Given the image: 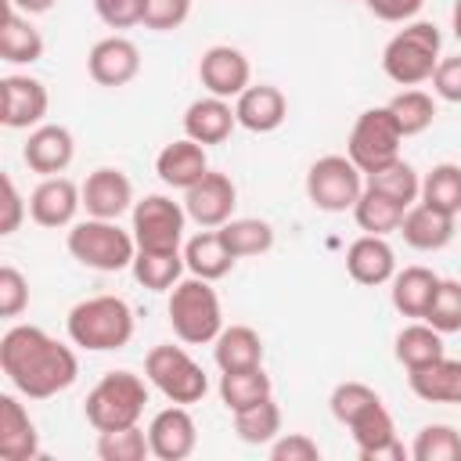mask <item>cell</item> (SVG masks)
<instances>
[{"instance_id": "1", "label": "cell", "mask_w": 461, "mask_h": 461, "mask_svg": "<svg viewBox=\"0 0 461 461\" xmlns=\"http://www.w3.org/2000/svg\"><path fill=\"white\" fill-rule=\"evenodd\" d=\"M0 371L25 400H50L79 378V357L36 324H14L0 339Z\"/></svg>"}, {"instance_id": "2", "label": "cell", "mask_w": 461, "mask_h": 461, "mask_svg": "<svg viewBox=\"0 0 461 461\" xmlns=\"http://www.w3.org/2000/svg\"><path fill=\"white\" fill-rule=\"evenodd\" d=\"M133 310L122 295H90L79 299L68 317H65V331L68 342L86 349V353H112L130 346L133 339Z\"/></svg>"}, {"instance_id": "3", "label": "cell", "mask_w": 461, "mask_h": 461, "mask_svg": "<svg viewBox=\"0 0 461 461\" xmlns=\"http://www.w3.org/2000/svg\"><path fill=\"white\" fill-rule=\"evenodd\" d=\"M169 324H173V335L184 342V346H205V342H216V335L223 331V306H220V295L212 288V281L205 277H180L173 288H169Z\"/></svg>"}, {"instance_id": "4", "label": "cell", "mask_w": 461, "mask_h": 461, "mask_svg": "<svg viewBox=\"0 0 461 461\" xmlns=\"http://www.w3.org/2000/svg\"><path fill=\"white\" fill-rule=\"evenodd\" d=\"M148 407V382L133 371H104L83 400V414L97 432L140 425Z\"/></svg>"}, {"instance_id": "5", "label": "cell", "mask_w": 461, "mask_h": 461, "mask_svg": "<svg viewBox=\"0 0 461 461\" xmlns=\"http://www.w3.org/2000/svg\"><path fill=\"white\" fill-rule=\"evenodd\" d=\"M439 47L443 36L432 22H407L382 50V72L396 83V86H418L425 79H432L436 65H439Z\"/></svg>"}, {"instance_id": "6", "label": "cell", "mask_w": 461, "mask_h": 461, "mask_svg": "<svg viewBox=\"0 0 461 461\" xmlns=\"http://www.w3.org/2000/svg\"><path fill=\"white\" fill-rule=\"evenodd\" d=\"M68 256L90 270H101V274H119L133 263L137 256V241H133V230H122L119 220H97V216H86L79 223L68 227Z\"/></svg>"}, {"instance_id": "7", "label": "cell", "mask_w": 461, "mask_h": 461, "mask_svg": "<svg viewBox=\"0 0 461 461\" xmlns=\"http://www.w3.org/2000/svg\"><path fill=\"white\" fill-rule=\"evenodd\" d=\"M144 378L169 400V403H198L209 393V378L202 371V364L173 342H158L148 349L144 357Z\"/></svg>"}, {"instance_id": "8", "label": "cell", "mask_w": 461, "mask_h": 461, "mask_svg": "<svg viewBox=\"0 0 461 461\" xmlns=\"http://www.w3.org/2000/svg\"><path fill=\"white\" fill-rule=\"evenodd\" d=\"M364 194V173L349 155H321L306 169V198L321 212H346Z\"/></svg>"}, {"instance_id": "9", "label": "cell", "mask_w": 461, "mask_h": 461, "mask_svg": "<svg viewBox=\"0 0 461 461\" xmlns=\"http://www.w3.org/2000/svg\"><path fill=\"white\" fill-rule=\"evenodd\" d=\"M400 144H403V133H400L393 112L382 104V108H367L357 115V122L349 130L346 155L360 166V173H375L400 158Z\"/></svg>"}, {"instance_id": "10", "label": "cell", "mask_w": 461, "mask_h": 461, "mask_svg": "<svg viewBox=\"0 0 461 461\" xmlns=\"http://www.w3.org/2000/svg\"><path fill=\"white\" fill-rule=\"evenodd\" d=\"M184 227H187V209L169 194H144L130 209V230L137 249L176 252L184 245Z\"/></svg>"}, {"instance_id": "11", "label": "cell", "mask_w": 461, "mask_h": 461, "mask_svg": "<svg viewBox=\"0 0 461 461\" xmlns=\"http://www.w3.org/2000/svg\"><path fill=\"white\" fill-rule=\"evenodd\" d=\"M50 94L32 76H4L0 79V122L7 130H36L47 119Z\"/></svg>"}, {"instance_id": "12", "label": "cell", "mask_w": 461, "mask_h": 461, "mask_svg": "<svg viewBox=\"0 0 461 461\" xmlns=\"http://www.w3.org/2000/svg\"><path fill=\"white\" fill-rule=\"evenodd\" d=\"M184 209H187V220H194L198 227H223L227 220H234V209H238V187L227 173H216L209 169L194 187L184 191Z\"/></svg>"}, {"instance_id": "13", "label": "cell", "mask_w": 461, "mask_h": 461, "mask_svg": "<svg viewBox=\"0 0 461 461\" xmlns=\"http://www.w3.org/2000/svg\"><path fill=\"white\" fill-rule=\"evenodd\" d=\"M79 209H83V187L68 176H43L29 194V216L47 230L72 227Z\"/></svg>"}, {"instance_id": "14", "label": "cell", "mask_w": 461, "mask_h": 461, "mask_svg": "<svg viewBox=\"0 0 461 461\" xmlns=\"http://www.w3.org/2000/svg\"><path fill=\"white\" fill-rule=\"evenodd\" d=\"M353 443H357V454L360 461H407L411 450L400 443L396 436V421L393 414L385 411V403H375L371 411H364L353 425H346Z\"/></svg>"}, {"instance_id": "15", "label": "cell", "mask_w": 461, "mask_h": 461, "mask_svg": "<svg viewBox=\"0 0 461 461\" xmlns=\"http://www.w3.org/2000/svg\"><path fill=\"white\" fill-rule=\"evenodd\" d=\"M148 443H151V457H158V461H184V457H191L194 447H198V425H194L191 411L184 403L162 407L148 421Z\"/></svg>"}, {"instance_id": "16", "label": "cell", "mask_w": 461, "mask_h": 461, "mask_svg": "<svg viewBox=\"0 0 461 461\" xmlns=\"http://www.w3.org/2000/svg\"><path fill=\"white\" fill-rule=\"evenodd\" d=\"M198 83L205 86V94L230 101L252 83V65L238 47L216 43L198 58Z\"/></svg>"}, {"instance_id": "17", "label": "cell", "mask_w": 461, "mask_h": 461, "mask_svg": "<svg viewBox=\"0 0 461 461\" xmlns=\"http://www.w3.org/2000/svg\"><path fill=\"white\" fill-rule=\"evenodd\" d=\"M86 72H90V79L97 83V86H108V90H115V86H126V83H133L137 79V72H140V50H137V43L133 40H126V36H104V40H97L94 47H90V54H86Z\"/></svg>"}, {"instance_id": "18", "label": "cell", "mask_w": 461, "mask_h": 461, "mask_svg": "<svg viewBox=\"0 0 461 461\" xmlns=\"http://www.w3.org/2000/svg\"><path fill=\"white\" fill-rule=\"evenodd\" d=\"M22 158L40 176H61L76 158L72 130L61 122H40L36 130H29V140L22 144Z\"/></svg>"}, {"instance_id": "19", "label": "cell", "mask_w": 461, "mask_h": 461, "mask_svg": "<svg viewBox=\"0 0 461 461\" xmlns=\"http://www.w3.org/2000/svg\"><path fill=\"white\" fill-rule=\"evenodd\" d=\"M79 187H83V209H86V216L119 220L122 212L133 209V184L115 166H97L94 173H86V180Z\"/></svg>"}, {"instance_id": "20", "label": "cell", "mask_w": 461, "mask_h": 461, "mask_svg": "<svg viewBox=\"0 0 461 461\" xmlns=\"http://www.w3.org/2000/svg\"><path fill=\"white\" fill-rule=\"evenodd\" d=\"M234 115H238V126L252 133H274L288 119V97L274 83H249L234 97Z\"/></svg>"}, {"instance_id": "21", "label": "cell", "mask_w": 461, "mask_h": 461, "mask_svg": "<svg viewBox=\"0 0 461 461\" xmlns=\"http://www.w3.org/2000/svg\"><path fill=\"white\" fill-rule=\"evenodd\" d=\"M346 270L364 288L389 285L393 274H396V252H393V245L382 234H360L346 249Z\"/></svg>"}, {"instance_id": "22", "label": "cell", "mask_w": 461, "mask_h": 461, "mask_svg": "<svg viewBox=\"0 0 461 461\" xmlns=\"http://www.w3.org/2000/svg\"><path fill=\"white\" fill-rule=\"evenodd\" d=\"M155 173L166 187L173 191H187L194 187L205 173H209V155H205V144L191 140V137H180L173 144H166L155 158Z\"/></svg>"}, {"instance_id": "23", "label": "cell", "mask_w": 461, "mask_h": 461, "mask_svg": "<svg viewBox=\"0 0 461 461\" xmlns=\"http://www.w3.org/2000/svg\"><path fill=\"white\" fill-rule=\"evenodd\" d=\"M40 454V432L29 418L25 403L11 393L0 396V457L4 461H32Z\"/></svg>"}, {"instance_id": "24", "label": "cell", "mask_w": 461, "mask_h": 461, "mask_svg": "<svg viewBox=\"0 0 461 461\" xmlns=\"http://www.w3.org/2000/svg\"><path fill=\"white\" fill-rule=\"evenodd\" d=\"M238 126V115H234V104L227 97H198L187 104L184 112V137L198 140V144H223Z\"/></svg>"}, {"instance_id": "25", "label": "cell", "mask_w": 461, "mask_h": 461, "mask_svg": "<svg viewBox=\"0 0 461 461\" xmlns=\"http://www.w3.org/2000/svg\"><path fill=\"white\" fill-rule=\"evenodd\" d=\"M400 234L418 252H439V249H447L454 241L457 216H447V212H439V209H432L425 202H414L400 220Z\"/></svg>"}, {"instance_id": "26", "label": "cell", "mask_w": 461, "mask_h": 461, "mask_svg": "<svg viewBox=\"0 0 461 461\" xmlns=\"http://www.w3.org/2000/svg\"><path fill=\"white\" fill-rule=\"evenodd\" d=\"M407 385L425 403H461V360L439 357L425 367L407 371Z\"/></svg>"}, {"instance_id": "27", "label": "cell", "mask_w": 461, "mask_h": 461, "mask_svg": "<svg viewBox=\"0 0 461 461\" xmlns=\"http://www.w3.org/2000/svg\"><path fill=\"white\" fill-rule=\"evenodd\" d=\"M439 281H443V277H439L436 270H429V267H403V270H396L393 281H389V285H393L389 295H393L396 313L421 321L425 310H429L432 299H436Z\"/></svg>"}, {"instance_id": "28", "label": "cell", "mask_w": 461, "mask_h": 461, "mask_svg": "<svg viewBox=\"0 0 461 461\" xmlns=\"http://www.w3.org/2000/svg\"><path fill=\"white\" fill-rule=\"evenodd\" d=\"M184 263H187V270H191L194 277L220 281V277H227V274L234 270L238 256L227 249V241L220 238V230L205 227L202 234H194V238L184 241Z\"/></svg>"}, {"instance_id": "29", "label": "cell", "mask_w": 461, "mask_h": 461, "mask_svg": "<svg viewBox=\"0 0 461 461\" xmlns=\"http://www.w3.org/2000/svg\"><path fill=\"white\" fill-rule=\"evenodd\" d=\"M212 360L220 371H245L263 367V339L249 324H223V331L212 342Z\"/></svg>"}, {"instance_id": "30", "label": "cell", "mask_w": 461, "mask_h": 461, "mask_svg": "<svg viewBox=\"0 0 461 461\" xmlns=\"http://www.w3.org/2000/svg\"><path fill=\"white\" fill-rule=\"evenodd\" d=\"M0 58H4L7 65H32V61L43 58V36H40V29H36L18 7H7V14H4Z\"/></svg>"}, {"instance_id": "31", "label": "cell", "mask_w": 461, "mask_h": 461, "mask_svg": "<svg viewBox=\"0 0 461 461\" xmlns=\"http://www.w3.org/2000/svg\"><path fill=\"white\" fill-rule=\"evenodd\" d=\"M393 357H396L407 371L425 367V364L447 357V349H443V331H436L429 321H414V324H407V328L396 331Z\"/></svg>"}, {"instance_id": "32", "label": "cell", "mask_w": 461, "mask_h": 461, "mask_svg": "<svg viewBox=\"0 0 461 461\" xmlns=\"http://www.w3.org/2000/svg\"><path fill=\"white\" fill-rule=\"evenodd\" d=\"M364 187L385 194V198L396 202L400 209H411V205L421 198V176H418V169H414L411 162H403V158H396V162H389V166H382V169H375V173H364Z\"/></svg>"}, {"instance_id": "33", "label": "cell", "mask_w": 461, "mask_h": 461, "mask_svg": "<svg viewBox=\"0 0 461 461\" xmlns=\"http://www.w3.org/2000/svg\"><path fill=\"white\" fill-rule=\"evenodd\" d=\"M130 270H133L137 285H144V288H151V292H169V288L184 277V270H187V263H184V249H176V252L137 249Z\"/></svg>"}, {"instance_id": "34", "label": "cell", "mask_w": 461, "mask_h": 461, "mask_svg": "<svg viewBox=\"0 0 461 461\" xmlns=\"http://www.w3.org/2000/svg\"><path fill=\"white\" fill-rule=\"evenodd\" d=\"M274 393L270 385V375L263 367H245V371H220V400L223 407L234 414V411H245L259 400H267Z\"/></svg>"}, {"instance_id": "35", "label": "cell", "mask_w": 461, "mask_h": 461, "mask_svg": "<svg viewBox=\"0 0 461 461\" xmlns=\"http://www.w3.org/2000/svg\"><path fill=\"white\" fill-rule=\"evenodd\" d=\"M234 432L249 447H270L281 436V407L274 403V396H267L245 411H234Z\"/></svg>"}, {"instance_id": "36", "label": "cell", "mask_w": 461, "mask_h": 461, "mask_svg": "<svg viewBox=\"0 0 461 461\" xmlns=\"http://www.w3.org/2000/svg\"><path fill=\"white\" fill-rule=\"evenodd\" d=\"M425 205L457 216L461 212V166L457 162H436L425 176H421V198Z\"/></svg>"}, {"instance_id": "37", "label": "cell", "mask_w": 461, "mask_h": 461, "mask_svg": "<svg viewBox=\"0 0 461 461\" xmlns=\"http://www.w3.org/2000/svg\"><path fill=\"white\" fill-rule=\"evenodd\" d=\"M220 238L227 241V249L245 259V256H263L274 249V227L259 216H238V220H227L223 227H216Z\"/></svg>"}, {"instance_id": "38", "label": "cell", "mask_w": 461, "mask_h": 461, "mask_svg": "<svg viewBox=\"0 0 461 461\" xmlns=\"http://www.w3.org/2000/svg\"><path fill=\"white\" fill-rule=\"evenodd\" d=\"M385 108L393 112V119H396V126H400L403 137L425 133V130L432 126V119H436V101H432V94H425V90H418V86L400 90Z\"/></svg>"}, {"instance_id": "39", "label": "cell", "mask_w": 461, "mask_h": 461, "mask_svg": "<svg viewBox=\"0 0 461 461\" xmlns=\"http://www.w3.org/2000/svg\"><path fill=\"white\" fill-rule=\"evenodd\" d=\"M403 212H407V209H400L396 202H389L385 194H378V191H371V187H364V194H360L357 205H353L357 227H360L364 234H382V238L393 234V230H400Z\"/></svg>"}, {"instance_id": "40", "label": "cell", "mask_w": 461, "mask_h": 461, "mask_svg": "<svg viewBox=\"0 0 461 461\" xmlns=\"http://www.w3.org/2000/svg\"><path fill=\"white\" fill-rule=\"evenodd\" d=\"M97 457L101 461H144V457H151L148 429L126 425V429L97 432Z\"/></svg>"}, {"instance_id": "41", "label": "cell", "mask_w": 461, "mask_h": 461, "mask_svg": "<svg viewBox=\"0 0 461 461\" xmlns=\"http://www.w3.org/2000/svg\"><path fill=\"white\" fill-rule=\"evenodd\" d=\"M414 461H461V432L454 425H425L411 443Z\"/></svg>"}, {"instance_id": "42", "label": "cell", "mask_w": 461, "mask_h": 461, "mask_svg": "<svg viewBox=\"0 0 461 461\" xmlns=\"http://www.w3.org/2000/svg\"><path fill=\"white\" fill-rule=\"evenodd\" d=\"M375 403H382V396L371 385H364V382H339L331 389V396H328V407H331L335 421H342V425H353Z\"/></svg>"}, {"instance_id": "43", "label": "cell", "mask_w": 461, "mask_h": 461, "mask_svg": "<svg viewBox=\"0 0 461 461\" xmlns=\"http://www.w3.org/2000/svg\"><path fill=\"white\" fill-rule=\"evenodd\" d=\"M421 321H429V324H432L436 331H443V335L461 331V281L443 277L439 288H436V299H432V306L425 310Z\"/></svg>"}, {"instance_id": "44", "label": "cell", "mask_w": 461, "mask_h": 461, "mask_svg": "<svg viewBox=\"0 0 461 461\" xmlns=\"http://www.w3.org/2000/svg\"><path fill=\"white\" fill-rule=\"evenodd\" d=\"M191 4L194 0H144L140 25L151 32H173L191 18Z\"/></svg>"}, {"instance_id": "45", "label": "cell", "mask_w": 461, "mask_h": 461, "mask_svg": "<svg viewBox=\"0 0 461 461\" xmlns=\"http://www.w3.org/2000/svg\"><path fill=\"white\" fill-rule=\"evenodd\" d=\"M29 306V281L18 267H0V317L14 321Z\"/></svg>"}, {"instance_id": "46", "label": "cell", "mask_w": 461, "mask_h": 461, "mask_svg": "<svg viewBox=\"0 0 461 461\" xmlns=\"http://www.w3.org/2000/svg\"><path fill=\"white\" fill-rule=\"evenodd\" d=\"M270 457L274 461H321V447L306 432H281L270 443Z\"/></svg>"}, {"instance_id": "47", "label": "cell", "mask_w": 461, "mask_h": 461, "mask_svg": "<svg viewBox=\"0 0 461 461\" xmlns=\"http://www.w3.org/2000/svg\"><path fill=\"white\" fill-rule=\"evenodd\" d=\"M94 11L108 29H133L140 25L144 0H94Z\"/></svg>"}, {"instance_id": "48", "label": "cell", "mask_w": 461, "mask_h": 461, "mask_svg": "<svg viewBox=\"0 0 461 461\" xmlns=\"http://www.w3.org/2000/svg\"><path fill=\"white\" fill-rule=\"evenodd\" d=\"M432 94L439 101L461 104V54L457 58H439V65L432 72Z\"/></svg>"}, {"instance_id": "49", "label": "cell", "mask_w": 461, "mask_h": 461, "mask_svg": "<svg viewBox=\"0 0 461 461\" xmlns=\"http://www.w3.org/2000/svg\"><path fill=\"white\" fill-rule=\"evenodd\" d=\"M0 187H4V216H0V234L7 238V234H14V230L22 227V220H25V212H29V202L22 198V191H18V184L11 180V173H4V176H0Z\"/></svg>"}, {"instance_id": "50", "label": "cell", "mask_w": 461, "mask_h": 461, "mask_svg": "<svg viewBox=\"0 0 461 461\" xmlns=\"http://www.w3.org/2000/svg\"><path fill=\"white\" fill-rule=\"evenodd\" d=\"M367 11L382 22H393V25H407L418 18V11L425 7V0H364Z\"/></svg>"}, {"instance_id": "51", "label": "cell", "mask_w": 461, "mask_h": 461, "mask_svg": "<svg viewBox=\"0 0 461 461\" xmlns=\"http://www.w3.org/2000/svg\"><path fill=\"white\" fill-rule=\"evenodd\" d=\"M7 4H11V7H18L22 14H47L58 0H7Z\"/></svg>"}, {"instance_id": "52", "label": "cell", "mask_w": 461, "mask_h": 461, "mask_svg": "<svg viewBox=\"0 0 461 461\" xmlns=\"http://www.w3.org/2000/svg\"><path fill=\"white\" fill-rule=\"evenodd\" d=\"M450 29H454V36H457V43H461V0H454V11H450Z\"/></svg>"}, {"instance_id": "53", "label": "cell", "mask_w": 461, "mask_h": 461, "mask_svg": "<svg viewBox=\"0 0 461 461\" xmlns=\"http://www.w3.org/2000/svg\"><path fill=\"white\" fill-rule=\"evenodd\" d=\"M457 227H461V212H457Z\"/></svg>"}]
</instances>
